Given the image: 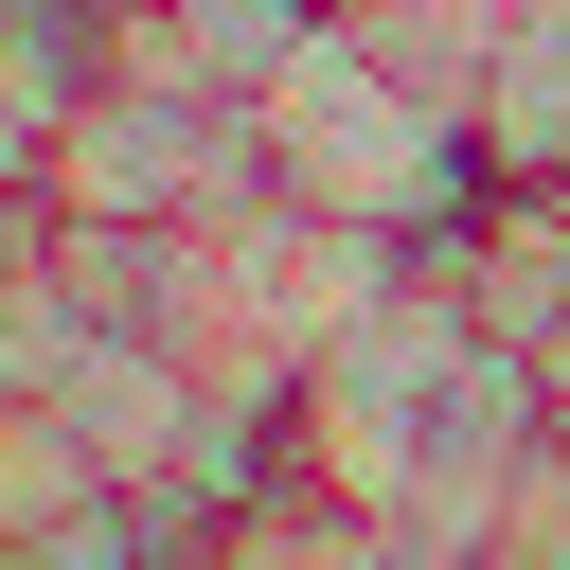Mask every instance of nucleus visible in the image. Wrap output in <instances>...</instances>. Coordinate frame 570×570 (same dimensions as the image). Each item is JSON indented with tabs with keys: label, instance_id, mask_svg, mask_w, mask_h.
Returning a JSON list of instances; mask_svg holds the SVG:
<instances>
[{
	"label": "nucleus",
	"instance_id": "f257e3e1",
	"mask_svg": "<svg viewBox=\"0 0 570 570\" xmlns=\"http://www.w3.org/2000/svg\"><path fill=\"white\" fill-rule=\"evenodd\" d=\"M249 142H267V196H285V214H321V232H374V249H463V214L499 196L481 125H463L428 71H392L356 18H321V36L267 71Z\"/></svg>",
	"mask_w": 570,
	"mask_h": 570
},
{
	"label": "nucleus",
	"instance_id": "f03ea898",
	"mask_svg": "<svg viewBox=\"0 0 570 570\" xmlns=\"http://www.w3.org/2000/svg\"><path fill=\"white\" fill-rule=\"evenodd\" d=\"M36 196H53L71 232H214V214H249V196H267V142H249V107H232V89H196V71H160V53H125V71L53 125Z\"/></svg>",
	"mask_w": 570,
	"mask_h": 570
},
{
	"label": "nucleus",
	"instance_id": "7ed1b4c3",
	"mask_svg": "<svg viewBox=\"0 0 570 570\" xmlns=\"http://www.w3.org/2000/svg\"><path fill=\"white\" fill-rule=\"evenodd\" d=\"M463 125H481V160H499V178H570V0H517V18H499V53H481V89H463Z\"/></svg>",
	"mask_w": 570,
	"mask_h": 570
},
{
	"label": "nucleus",
	"instance_id": "20e7f679",
	"mask_svg": "<svg viewBox=\"0 0 570 570\" xmlns=\"http://www.w3.org/2000/svg\"><path fill=\"white\" fill-rule=\"evenodd\" d=\"M18 214H36V196H0V232H18Z\"/></svg>",
	"mask_w": 570,
	"mask_h": 570
},
{
	"label": "nucleus",
	"instance_id": "39448f33",
	"mask_svg": "<svg viewBox=\"0 0 570 570\" xmlns=\"http://www.w3.org/2000/svg\"><path fill=\"white\" fill-rule=\"evenodd\" d=\"M0 36H18V0H0Z\"/></svg>",
	"mask_w": 570,
	"mask_h": 570
}]
</instances>
